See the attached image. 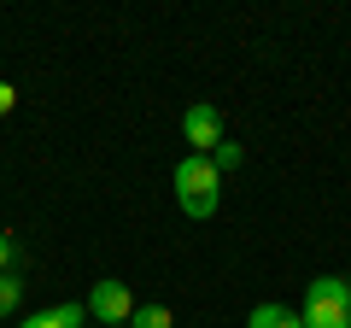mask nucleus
Wrapping results in <instances>:
<instances>
[{"label": "nucleus", "mask_w": 351, "mask_h": 328, "mask_svg": "<svg viewBox=\"0 0 351 328\" xmlns=\"http://www.w3.org/2000/svg\"><path fill=\"white\" fill-rule=\"evenodd\" d=\"M182 135H188V147L199 152V159H211L217 147H223V112L205 100H193L188 112H182Z\"/></svg>", "instance_id": "obj_4"}, {"label": "nucleus", "mask_w": 351, "mask_h": 328, "mask_svg": "<svg viewBox=\"0 0 351 328\" xmlns=\"http://www.w3.org/2000/svg\"><path fill=\"white\" fill-rule=\"evenodd\" d=\"M6 270H18V240L0 229V276H6Z\"/></svg>", "instance_id": "obj_10"}, {"label": "nucleus", "mask_w": 351, "mask_h": 328, "mask_svg": "<svg viewBox=\"0 0 351 328\" xmlns=\"http://www.w3.org/2000/svg\"><path fill=\"white\" fill-rule=\"evenodd\" d=\"M217 200H223V170L211 159H199V152H188L176 164V205L188 217H211Z\"/></svg>", "instance_id": "obj_1"}, {"label": "nucleus", "mask_w": 351, "mask_h": 328, "mask_svg": "<svg viewBox=\"0 0 351 328\" xmlns=\"http://www.w3.org/2000/svg\"><path fill=\"white\" fill-rule=\"evenodd\" d=\"M246 328H304V323L287 311V305H258V311L246 316Z\"/></svg>", "instance_id": "obj_6"}, {"label": "nucleus", "mask_w": 351, "mask_h": 328, "mask_svg": "<svg viewBox=\"0 0 351 328\" xmlns=\"http://www.w3.org/2000/svg\"><path fill=\"white\" fill-rule=\"evenodd\" d=\"M82 311L88 305H53V311H36L29 323H18V328H82Z\"/></svg>", "instance_id": "obj_5"}, {"label": "nucleus", "mask_w": 351, "mask_h": 328, "mask_svg": "<svg viewBox=\"0 0 351 328\" xmlns=\"http://www.w3.org/2000/svg\"><path fill=\"white\" fill-rule=\"evenodd\" d=\"M88 316L106 328H129V316H135V293L123 288V281H94V293H88Z\"/></svg>", "instance_id": "obj_3"}, {"label": "nucleus", "mask_w": 351, "mask_h": 328, "mask_svg": "<svg viewBox=\"0 0 351 328\" xmlns=\"http://www.w3.org/2000/svg\"><path fill=\"white\" fill-rule=\"evenodd\" d=\"M129 328H176V316H170V305H135Z\"/></svg>", "instance_id": "obj_7"}, {"label": "nucleus", "mask_w": 351, "mask_h": 328, "mask_svg": "<svg viewBox=\"0 0 351 328\" xmlns=\"http://www.w3.org/2000/svg\"><path fill=\"white\" fill-rule=\"evenodd\" d=\"M304 328H351V281L346 276H316L304 293Z\"/></svg>", "instance_id": "obj_2"}, {"label": "nucleus", "mask_w": 351, "mask_h": 328, "mask_svg": "<svg viewBox=\"0 0 351 328\" xmlns=\"http://www.w3.org/2000/svg\"><path fill=\"white\" fill-rule=\"evenodd\" d=\"M18 299H24V276H18V270H6V276H0V316H12Z\"/></svg>", "instance_id": "obj_8"}, {"label": "nucleus", "mask_w": 351, "mask_h": 328, "mask_svg": "<svg viewBox=\"0 0 351 328\" xmlns=\"http://www.w3.org/2000/svg\"><path fill=\"white\" fill-rule=\"evenodd\" d=\"M12 106H18V89H12V82H0V117L12 112Z\"/></svg>", "instance_id": "obj_11"}, {"label": "nucleus", "mask_w": 351, "mask_h": 328, "mask_svg": "<svg viewBox=\"0 0 351 328\" xmlns=\"http://www.w3.org/2000/svg\"><path fill=\"white\" fill-rule=\"evenodd\" d=\"M240 159H246V152H240V147H234V141H223V147H217V152H211V164H217V170H234V164H240Z\"/></svg>", "instance_id": "obj_9"}]
</instances>
